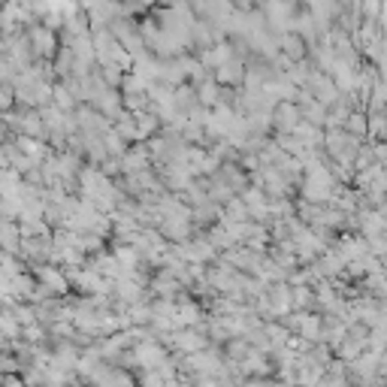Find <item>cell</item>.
Wrapping results in <instances>:
<instances>
[{
  "label": "cell",
  "mask_w": 387,
  "mask_h": 387,
  "mask_svg": "<svg viewBox=\"0 0 387 387\" xmlns=\"http://www.w3.org/2000/svg\"><path fill=\"white\" fill-rule=\"evenodd\" d=\"M25 40L30 45V52L43 60H52V55L58 52V30L45 27L43 21H30L25 27Z\"/></svg>",
  "instance_id": "6da1fadb"
},
{
  "label": "cell",
  "mask_w": 387,
  "mask_h": 387,
  "mask_svg": "<svg viewBox=\"0 0 387 387\" xmlns=\"http://www.w3.org/2000/svg\"><path fill=\"white\" fill-rule=\"evenodd\" d=\"M245 79V67L239 64V60H227L215 70V82H221V85H233V82H242Z\"/></svg>",
  "instance_id": "7a4b0ae2"
},
{
  "label": "cell",
  "mask_w": 387,
  "mask_h": 387,
  "mask_svg": "<svg viewBox=\"0 0 387 387\" xmlns=\"http://www.w3.org/2000/svg\"><path fill=\"white\" fill-rule=\"evenodd\" d=\"M10 106H12V88L3 82L0 85V109H10Z\"/></svg>",
  "instance_id": "3957f363"
}]
</instances>
